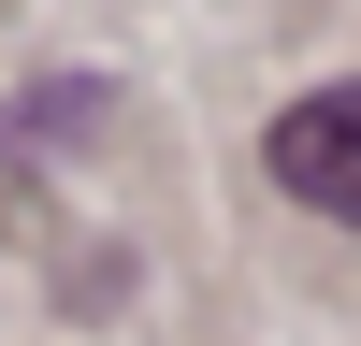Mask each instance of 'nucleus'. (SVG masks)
I'll use <instances>...</instances> for the list:
<instances>
[{"label":"nucleus","instance_id":"f257e3e1","mask_svg":"<svg viewBox=\"0 0 361 346\" xmlns=\"http://www.w3.org/2000/svg\"><path fill=\"white\" fill-rule=\"evenodd\" d=\"M275 188L318 217H361V86H318L275 115Z\"/></svg>","mask_w":361,"mask_h":346}]
</instances>
